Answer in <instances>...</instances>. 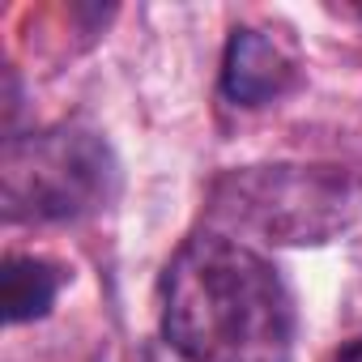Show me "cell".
I'll return each mask as SVG.
<instances>
[{
    "label": "cell",
    "mask_w": 362,
    "mask_h": 362,
    "mask_svg": "<svg viewBox=\"0 0 362 362\" xmlns=\"http://www.w3.org/2000/svg\"><path fill=\"white\" fill-rule=\"evenodd\" d=\"M298 81V56L286 39L256 30V26H235L222 52V98L230 107L256 111L290 94Z\"/></svg>",
    "instance_id": "obj_4"
},
{
    "label": "cell",
    "mask_w": 362,
    "mask_h": 362,
    "mask_svg": "<svg viewBox=\"0 0 362 362\" xmlns=\"http://www.w3.org/2000/svg\"><path fill=\"white\" fill-rule=\"evenodd\" d=\"M0 184L9 222H81L115 201L119 158L86 124L13 132L0 158Z\"/></svg>",
    "instance_id": "obj_2"
},
{
    "label": "cell",
    "mask_w": 362,
    "mask_h": 362,
    "mask_svg": "<svg viewBox=\"0 0 362 362\" xmlns=\"http://www.w3.org/2000/svg\"><path fill=\"white\" fill-rule=\"evenodd\" d=\"M358 18H362V9H358Z\"/></svg>",
    "instance_id": "obj_7"
},
{
    "label": "cell",
    "mask_w": 362,
    "mask_h": 362,
    "mask_svg": "<svg viewBox=\"0 0 362 362\" xmlns=\"http://www.w3.org/2000/svg\"><path fill=\"white\" fill-rule=\"evenodd\" d=\"M162 337L184 362H294V298L269 256L201 230L162 273Z\"/></svg>",
    "instance_id": "obj_1"
},
{
    "label": "cell",
    "mask_w": 362,
    "mask_h": 362,
    "mask_svg": "<svg viewBox=\"0 0 362 362\" xmlns=\"http://www.w3.org/2000/svg\"><path fill=\"white\" fill-rule=\"evenodd\" d=\"M332 362H362V337L345 341V345L337 349V358H332Z\"/></svg>",
    "instance_id": "obj_6"
},
{
    "label": "cell",
    "mask_w": 362,
    "mask_h": 362,
    "mask_svg": "<svg viewBox=\"0 0 362 362\" xmlns=\"http://www.w3.org/2000/svg\"><path fill=\"white\" fill-rule=\"evenodd\" d=\"M214 222L264 243L307 247L337 239L358 214V188L337 166H243L226 170L214 192Z\"/></svg>",
    "instance_id": "obj_3"
},
{
    "label": "cell",
    "mask_w": 362,
    "mask_h": 362,
    "mask_svg": "<svg viewBox=\"0 0 362 362\" xmlns=\"http://www.w3.org/2000/svg\"><path fill=\"white\" fill-rule=\"evenodd\" d=\"M64 290V269L43 256H9L0 273V303L5 324H30L52 311V303Z\"/></svg>",
    "instance_id": "obj_5"
}]
</instances>
